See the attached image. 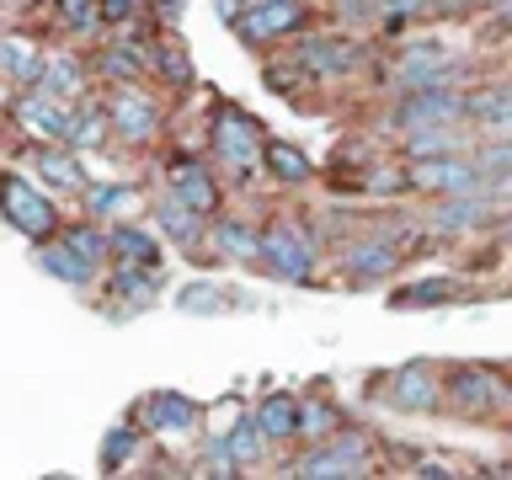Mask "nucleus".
Listing matches in <instances>:
<instances>
[{
	"label": "nucleus",
	"instance_id": "nucleus-15",
	"mask_svg": "<svg viewBox=\"0 0 512 480\" xmlns=\"http://www.w3.org/2000/svg\"><path fill=\"white\" fill-rule=\"evenodd\" d=\"M411 192L448 198V192H486V171L475 155H432V160H406Z\"/></svg>",
	"mask_w": 512,
	"mask_h": 480
},
{
	"label": "nucleus",
	"instance_id": "nucleus-7",
	"mask_svg": "<svg viewBox=\"0 0 512 480\" xmlns=\"http://www.w3.org/2000/svg\"><path fill=\"white\" fill-rule=\"evenodd\" d=\"M288 54H294V64L315 80V86H336V80H352L363 70V43H358V32H347V27L304 32Z\"/></svg>",
	"mask_w": 512,
	"mask_h": 480
},
{
	"label": "nucleus",
	"instance_id": "nucleus-16",
	"mask_svg": "<svg viewBox=\"0 0 512 480\" xmlns=\"http://www.w3.org/2000/svg\"><path fill=\"white\" fill-rule=\"evenodd\" d=\"M70 112H75V102H59V96H43V91H16L11 123L32 144H64L70 139Z\"/></svg>",
	"mask_w": 512,
	"mask_h": 480
},
{
	"label": "nucleus",
	"instance_id": "nucleus-19",
	"mask_svg": "<svg viewBox=\"0 0 512 480\" xmlns=\"http://www.w3.org/2000/svg\"><path fill=\"white\" fill-rule=\"evenodd\" d=\"M91 75L102 80V86H118V80H150V43L128 38V27H123L118 38L91 48Z\"/></svg>",
	"mask_w": 512,
	"mask_h": 480
},
{
	"label": "nucleus",
	"instance_id": "nucleus-5",
	"mask_svg": "<svg viewBox=\"0 0 512 480\" xmlns=\"http://www.w3.org/2000/svg\"><path fill=\"white\" fill-rule=\"evenodd\" d=\"M112 139H123L128 150H150V144L166 134V102L144 86V80H118V86L102 91Z\"/></svg>",
	"mask_w": 512,
	"mask_h": 480
},
{
	"label": "nucleus",
	"instance_id": "nucleus-50",
	"mask_svg": "<svg viewBox=\"0 0 512 480\" xmlns=\"http://www.w3.org/2000/svg\"><path fill=\"white\" fill-rule=\"evenodd\" d=\"M480 6H502V0H480Z\"/></svg>",
	"mask_w": 512,
	"mask_h": 480
},
{
	"label": "nucleus",
	"instance_id": "nucleus-14",
	"mask_svg": "<svg viewBox=\"0 0 512 480\" xmlns=\"http://www.w3.org/2000/svg\"><path fill=\"white\" fill-rule=\"evenodd\" d=\"M150 224L160 230V240H171L182 256H192V262H208V214H198L187 198H176V192L166 187L155 198V208H150Z\"/></svg>",
	"mask_w": 512,
	"mask_h": 480
},
{
	"label": "nucleus",
	"instance_id": "nucleus-45",
	"mask_svg": "<svg viewBox=\"0 0 512 480\" xmlns=\"http://www.w3.org/2000/svg\"><path fill=\"white\" fill-rule=\"evenodd\" d=\"M411 475H422V480H454L459 470H448V464L443 459H422V464H416V470Z\"/></svg>",
	"mask_w": 512,
	"mask_h": 480
},
{
	"label": "nucleus",
	"instance_id": "nucleus-23",
	"mask_svg": "<svg viewBox=\"0 0 512 480\" xmlns=\"http://www.w3.org/2000/svg\"><path fill=\"white\" fill-rule=\"evenodd\" d=\"M43 59H48L43 38H32V32H0V80H6V86L27 91L32 80H38Z\"/></svg>",
	"mask_w": 512,
	"mask_h": 480
},
{
	"label": "nucleus",
	"instance_id": "nucleus-11",
	"mask_svg": "<svg viewBox=\"0 0 512 480\" xmlns=\"http://www.w3.org/2000/svg\"><path fill=\"white\" fill-rule=\"evenodd\" d=\"M310 27V0H251L235 22V38L246 48H272L283 38H299Z\"/></svg>",
	"mask_w": 512,
	"mask_h": 480
},
{
	"label": "nucleus",
	"instance_id": "nucleus-41",
	"mask_svg": "<svg viewBox=\"0 0 512 480\" xmlns=\"http://www.w3.org/2000/svg\"><path fill=\"white\" fill-rule=\"evenodd\" d=\"M262 80H267V91L294 96V86H304L310 75H304L299 64H294V54H288V59H267V64H262Z\"/></svg>",
	"mask_w": 512,
	"mask_h": 480
},
{
	"label": "nucleus",
	"instance_id": "nucleus-1",
	"mask_svg": "<svg viewBox=\"0 0 512 480\" xmlns=\"http://www.w3.org/2000/svg\"><path fill=\"white\" fill-rule=\"evenodd\" d=\"M262 150H267V134L262 123L251 118L240 102H214L208 112V160L219 166L224 182H256L267 166H262Z\"/></svg>",
	"mask_w": 512,
	"mask_h": 480
},
{
	"label": "nucleus",
	"instance_id": "nucleus-38",
	"mask_svg": "<svg viewBox=\"0 0 512 480\" xmlns=\"http://www.w3.org/2000/svg\"><path fill=\"white\" fill-rule=\"evenodd\" d=\"M438 11V0H374V27L379 32H406L411 22H422V16Z\"/></svg>",
	"mask_w": 512,
	"mask_h": 480
},
{
	"label": "nucleus",
	"instance_id": "nucleus-28",
	"mask_svg": "<svg viewBox=\"0 0 512 480\" xmlns=\"http://www.w3.org/2000/svg\"><path fill=\"white\" fill-rule=\"evenodd\" d=\"M80 203H86L91 219L102 224H118V219H134L139 214V187L134 182H86V192H80Z\"/></svg>",
	"mask_w": 512,
	"mask_h": 480
},
{
	"label": "nucleus",
	"instance_id": "nucleus-32",
	"mask_svg": "<svg viewBox=\"0 0 512 480\" xmlns=\"http://www.w3.org/2000/svg\"><path fill=\"white\" fill-rule=\"evenodd\" d=\"M219 438H224V454H230L235 470H251V464H262V459H267V443H272V438H267V427L256 422V411H251V416H240L235 427H224Z\"/></svg>",
	"mask_w": 512,
	"mask_h": 480
},
{
	"label": "nucleus",
	"instance_id": "nucleus-3",
	"mask_svg": "<svg viewBox=\"0 0 512 480\" xmlns=\"http://www.w3.org/2000/svg\"><path fill=\"white\" fill-rule=\"evenodd\" d=\"M272 278L283 283H315L320 278V240L310 235V224L294 219V214H267L262 219V262Z\"/></svg>",
	"mask_w": 512,
	"mask_h": 480
},
{
	"label": "nucleus",
	"instance_id": "nucleus-49",
	"mask_svg": "<svg viewBox=\"0 0 512 480\" xmlns=\"http://www.w3.org/2000/svg\"><path fill=\"white\" fill-rule=\"evenodd\" d=\"M502 240H512V208H507V219H502Z\"/></svg>",
	"mask_w": 512,
	"mask_h": 480
},
{
	"label": "nucleus",
	"instance_id": "nucleus-2",
	"mask_svg": "<svg viewBox=\"0 0 512 480\" xmlns=\"http://www.w3.org/2000/svg\"><path fill=\"white\" fill-rule=\"evenodd\" d=\"M459 80H470V64H464L443 38H411V43H400L395 59H390V91L395 96L448 91V86H459Z\"/></svg>",
	"mask_w": 512,
	"mask_h": 480
},
{
	"label": "nucleus",
	"instance_id": "nucleus-13",
	"mask_svg": "<svg viewBox=\"0 0 512 480\" xmlns=\"http://www.w3.org/2000/svg\"><path fill=\"white\" fill-rule=\"evenodd\" d=\"M384 384V406L400 416H427L443 406V368L438 363H400L379 379Z\"/></svg>",
	"mask_w": 512,
	"mask_h": 480
},
{
	"label": "nucleus",
	"instance_id": "nucleus-48",
	"mask_svg": "<svg viewBox=\"0 0 512 480\" xmlns=\"http://www.w3.org/2000/svg\"><path fill=\"white\" fill-rule=\"evenodd\" d=\"M6 6H16V11H27V6H43V0H6Z\"/></svg>",
	"mask_w": 512,
	"mask_h": 480
},
{
	"label": "nucleus",
	"instance_id": "nucleus-39",
	"mask_svg": "<svg viewBox=\"0 0 512 480\" xmlns=\"http://www.w3.org/2000/svg\"><path fill=\"white\" fill-rule=\"evenodd\" d=\"M139 443H144V427H139V422L107 427V438H102V470H107V475H118L123 464L139 454Z\"/></svg>",
	"mask_w": 512,
	"mask_h": 480
},
{
	"label": "nucleus",
	"instance_id": "nucleus-20",
	"mask_svg": "<svg viewBox=\"0 0 512 480\" xmlns=\"http://www.w3.org/2000/svg\"><path fill=\"white\" fill-rule=\"evenodd\" d=\"M27 91L59 96V102H80V96H91V59L75 54V48H48L43 70Z\"/></svg>",
	"mask_w": 512,
	"mask_h": 480
},
{
	"label": "nucleus",
	"instance_id": "nucleus-9",
	"mask_svg": "<svg viewBox=\"0 0 512 480\" xmlns=\"http://www.w3.org/2000/svg\"><path fill=\"white\" fill-rule=\"evenodd\" d=\"M336 262H342V278L352 288H379L390 272L406 262V230H368L352 235L336 246Z\"/></svg>",
	"mask_w": 512,
	"mask_h": 480
},
{
	"label": "nucleus",
	"instance_id": "nucleus-8",
	"mask_svg": "<svg viewBox=\"0 0 512 480\" xmlns=\"http://www.w3.org/2000/svg\"><path fill=\"white\" fill-rule=\"evenodd\" d=\"M0 219H6L16 235H27L32 246L64 230L54 198H48V192L32 182V176H22V171H0Z\"/></svg>",
	"mask_w": 512,
	"mask_h": 480
},
{
	"label": "nucleus",
	"instance_id": "nucleus-42",
	"mask_svg": "<svg viewBox=\"0 0 512 480\" xmlns=\"http://www.w3.org/2000/svg\"><path fill=\"white\" fill-rule=\"evenodd\" d=\"M475 160H480V171H486V176L512 171V134H496L486 144H475Z\"/></svg>",
	"mask_w": 512,
	"mask_h": 480
},
{
	"label": "nucleus",
	"instance_id": "nucleus-24",
	"mask_svg": "<svg viewBox=\"0 0 512 480\" xmlns=\"http://www.w3.org/2000/svg\"><path fill=\"white\" fill-rule=\"evenodd\" d=\"M32 171H43V187L54 192H86V166H80V150L75 144H32Z\"/></svg>",
	"mask_w": 512,
	"mask_h": 480
},
{
	"label": "nucleus",
	"instance_id": "nucleus-4",
	"mask_svg": "<svg viewBox=\"0 0 512 480\" xmlns=\"http://www.w3.org/2000/svg\"><path fill=\"white\" fill-rule=\"evenodd\" d=\"M288 475L299 480H358V475H374V438L363 427H342L331 438L310 443L304 454H294Z\"/></svg>",
	"mask_w": 512,
	"mask_h": 480
},
{
	"label": "nucleus",
	"instance_id": "nucleus-10",
	"mask_svg": "<svg viewBox=\"0 0 512 480\" xmlns=\"http://www.w3.org/2000/svg\"><path fill=\"white\" fill-rule=\"evenodd\" d=\"M507 208L491 198V192H448V198H432L422 208V230L432 240H464L486 224H502Z\"/></svg>",
	"mask_w": 512,
	"mask_h": 480
},
{
	"label": "nucleus",
	"instance_id": "nucleus-29",
	"mask_svg": "<svg viewBox=\"0 0 512 480\" xmlns=\"http://www.w3.org/2000/svg\"><path fill=\"white\" fill-rule=\"evenodd\" d=\"M150 75L160 80V86H171V91H192V86H198V64H192L182 38L150 43Z\"/></svg>",
	"mask_w": 512,
	"mask_h": 480
},
{
	"label": "nucleus",
	"instance_id": "nucleus-21",
	"mask_svg": "<svg viewBox=\"0 0 512 480\" xmlns=\"http://www.w3.org/2000/svg\"><path fill=\"white\" fill-rule=\"evenodd\" d=\"M208 256H219V262H262V224L219 208L214 224H208Z\"/></svg>",
	"mask_w": 512,
	"mask_h": 480
},
{
	"label": "nucleus",
	"instance_id": "nucleus-26",
	"mask_svg": "<svg viewBox=\"0 0 512 480\" xmlns=\"http://www.w3.org/2000/svg\"><path fill=\"white\" fill-rule=\"evenodd\" d=\"M107 294L123 299L128 310H150L160 299V267H144V262H112L107 272Z\"/></svg>",
	"mask_w": 512,
	"mask_h": 480
},
{
	"label": "nucleus",
	"instance_id": "nucleus-33",
	"mask_svg": "<svg viewBox=\"0 0 512 480\" xmlns=\"http://www.w3.org/2000/svg\"><path fill=\"white\" fill-rule=\"evenodd\" d=\"M262 166H267L272 182H283V187H304V182H315V160L304 155L299 144H288V139H267Z\"/></svg>",
	"mask_w": 512,
	"mask_h": 480
},
{
	"label": "nucleus",
	"instance_id": "nucleus-22",
	"mask_svg": "<svg viewBox=\"0 0 512 480\" xmlns=\"http://www.w3.org/2000/svg\"><path fill=\"white\" fill-rule=\"evenodd\" d=\"M38 267L48 272V278L70 283V288H91L96 278H102V262H91L86 251H75L64 235H48V240H38Z\"/></svg>",
	"mask_w": 512,
	"mask_h": 480
},
{
	"label": "nucleus",
	"instance_id": "nucleus-17",
	"mask_svg": "<svg viewBox=\"0 0 512 480\" xmlns=\"http://www.w3.org/2000/svg\"><path fill=\"white\" fill-rule=\"evenodd\" d=\"M198 416H203V406L192 395H182V390H150L139 400L134 422L144 432H155V438H182V432L198 427Z\"/></svg>",
	"mask_w": 512,
	"mask_h": 480
},
{
	"label": "nucleus",
	"instance_id": "nucleus-47",
	"mask_svg": "<svg viewBox=\"0 0 512 480\" xmlns=\"http://www.w3.org/2000/svg\"><path fill=\"white\" fill-rule=\"evenodd\" d=\"M491 32H512V0H502V6H496V16H491Z\"/></svg>",
	"mask_w": 512,
	"mask_h": 480
},
{
	"label": "nucleus",
	"instance_id": "nucleus-31",
	"mask_svg": "<svg viewBox=\"0 0 512 480\" xmlns=\"http://www.w3.org/2000/svg\"><path fill=\"white\" fill-rule=\"evenodd\" d=\"M299 416H304V395L267 390L262 400H256V422L267 427L272 443H294V438H299Z\"/></svg>",
	"mask_w": 512,
	"mask_h": 480
},
{
	"label": "nucleus",
	"instance_id": "nucleus-35",
	"mask_svg": "<svg viewBox=\"0 0 512 480\" xmlns=\"http://www.w3.org/2000/svg\"><path fill=\"white\" fill-rule=\"evenodd\" d=\"M107 139H112V123H107L102 96H80L75 112H70V139L64 144H75V150H102Z\"/></svg>",
	"mask_w": 512,
	"mask_h": 480
},
{
	"label": "nucleus",
	"instance_id": "nucleus-12",
	"mask_svg": "<svg viewBox=\"0 0 512 480\" xmlns=\"http://www.w3.org/2000/svg\"><path fill=\"white\" fill-rule=\"evenodd\" d=\"M384 123L395 134H411V128H432V123H470V91L448 86V91H406L395 96V107L384 112Z\"/></svg>",
	"mask_w": 512,
	"mask_h": 480
},
{
	"label": "nucleus",
	"instance_id": "nucleus-44",
	"mask_svg": "<svg viewBox=\"0 0 512 480\" xmlns=\"http://www.w3.org/2000/svg\"><path fill=\"white\" fill-rule=\"evenodd\" d=\"M139 11H144V0H102V16H107L112 32L128 27V22H139Z\"/></svg>",
	"mask_w": 512,
	"mask_h": 480
},
{
	"label": "nucleus",
	"instance_id": "nucleus-46",
	"mask_svg": "<svg viewBox=\"0 0 512 480\" xmlns=\"http://www.w3.org/2000/svg\"><path fill=\"white\" fill-rule=\"evenodd\" d=\"M182 11H187V0H155V16H160L166 27H176V22H182Z\"/></svg>",
	"mask_w": 512,
	"mask_h": 480
},
{
	"label": "nucleus",
	"instance_id": "nucleus-34",
	"mask_svg": "<svg viewBox=\"0 0 512 480\" xmlns=\"http://www.w3.org/2000/svg\"><path fill=\"white\" fill-rule=\"evenodd\" d=\"M112 262L160 267V230H144V224H134V219H118L112 224Z\"/></svg>",
	"mask_w": 512,
	"mask_h": 480
},
{
	"label": "nucleus",
	"instance_id": "nucleus-27",
	"mask_svg": "<svg viewBox=\"0 0 512 480\" xmlns=\"http://www.w3.org/2000/svg\"><path fill=\"white\" fill-rule=\"evenodd\" d=\"M470 288H464V278H416V283H400L390 299V310H443V304H454V299H464Z\"/></svg>",
	"mask_w": 512,
	"mask_h": 480
},
{
	"label": "nucleus",
	"instance_id": "nucleus-36",
	"mask_svg": "<svg viewBox=\"0 0 512 480\" xmlns=\"http://www.w3.org/2000/svg\"><path fill=\"white\" fill-rule=\"evenodd\" d=\"M59 16V32H70V38H102L107 27V16H102V0H48Z\"/></svg>",
	"mask_w": 512,
	"mask_h": 480
},
{
	"label": "nucleus",
	"instance_id": "nucleus-18",
	"mask_svg": "<svg viewBox=\"0 0 512 480\" xmlns=\"http://www.w3.org/2000/svg\"><path fill=\"white\" fill-rule=\"evenodd\" d=\"M166 187L176 192V198H187V203L198 208V214H208V219L224 208V182L214 176V160H198V155L171 160V166H166Z\"/></svg>",
	"mask_w": 512,
	"mask_h": 480
},
{
	"label": "nucleus",
	"instance_id": "nucleus-30",
	"mask_svg": "<svg viewBox=\"0 0 512 480\" xmlns=\"http://www.w3.org/2000/svg\"><path fill=\"white\" fill-rule=\"evenodd\" d=\"M470 123H480V134H512V80H496V86L470 91Z\"/></svg>",
	"mask_w": 512,
	"mask_h": 480
},
{
	"label": "nucleus",
	"instance_id": "nucleus-25",
	"mask_svg": "<svg viewBox=\"0 0 512 480\" xmlns=\"http://www.w3.org/2000/svg\"><path fill=\"white\" fill-rule=\"evenodd\" d=\"M400 155L406 160H432V155H475V134L459 123H432L400 134Z\"/></svg>",
	"mask_w": 512,
	"mask_h": 480
},
{
	"label": "nucleus",
	"instance_id": "nucleus-40",
	"mask_svg": "<svg viewBox=\"0 0 512 480\" xmlns=\"http://www.w3.org/2000/svg\"><path fill=\"white\" fill-rule=\"evenodd\" d=\"M347 422H342V411L331 406V400H320V395H304V416H299V438H310V443H320V438H331V432H342Z\"/></svg>",
	"mask_w": 512,
	"mask_h": 480
},
{
	"label": "nucleus",
	"instance_id": "nucleus-37",
	"mask_svg": "<svg viewBox=\"0 0 512 480\" xmlns=\"http://www.w3.org/2000/svg\"><path fill=\"white\" fill-rule=\"evenodd\" d=\"M230 299L235 294H224L219 283H182L171 294V310H182V315H224V310H230Z\"/></svg>",
	"mask_w": 512,
	"mask_h": 480
},
{
	"label": "nucleus",
	"instance_id": "nucleus-43",
	"mask_svg": "<svg viewBox=\"0 0 512 480\" xmlns=\"http://www.w3.org/2000/svg\"><path fill=\"white\" fill-rule=\"evenodd\" d=\"M331 16H336V27H347V32L374 27V0H336Z\"/></svg>",
	"mask_w": 512,
	"mask_h": 480
},
{
	"label": "nucleus",
	"instance_id": "nucleus-6",
	"mask_svg": "<svg viewBox=\"0 0 512 480\" xmlns=\"http://www.w3.org/2000/svg\"><path fill=\"white\" fill-rule=\"evenodd\" d=\"M443 406L454 416H507L512 411V384L486 363H454L443 368Z\"/></svg>",
	"mask_w": 512,
	"mask_h": 480
}]
</instances>
